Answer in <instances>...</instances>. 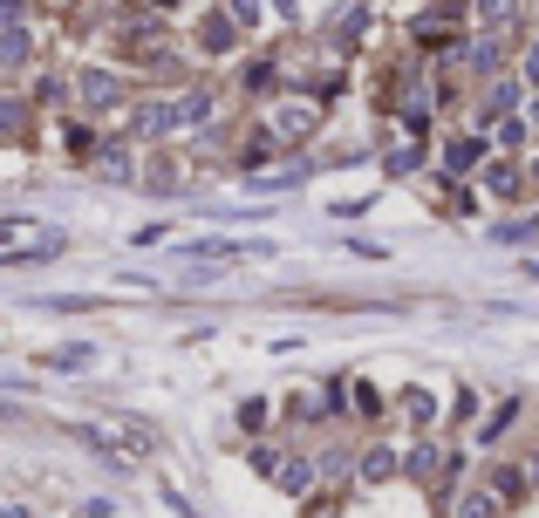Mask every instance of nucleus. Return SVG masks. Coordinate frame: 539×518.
<instances>
[{"mask_svg":"<svg viewBox=\"0 0 539 518\" xmlns=\"http://www.w3.org/2000/svg\"><path fill=\"white\" fill-rule=\"evenodd\" d=\"M21 123H28V103H21L14 89H0V144H7V137H21Z\"/></svg>","mask_w":539,"mask_h":518,"instance_id":"14","label":"nucleus"},{"mask_svg":"<svg viewBox=\"0 0 539 518\" xmlns=\"http://www.w3.org/2000/svg\"><path fill=\"white\" fill-rule=\"evenodd\" d=\"M403 471H417V478H430V471H437V444H417V450H410V464H403Z\"/></svg>","mask_w":539,"mask_h":518,"instance_id":"18","label":"nucleus"},{"mask_svg":"<svg viewBox=\"0 0 539 518\" xmlns=\"http://www.w3.org/2000/svg\"><path fill=\"white\" fill-rule=\"evenodd\" d=\"M198 123H212V89H178V96H164V137L198 130Z\"/></svg>","mask_w":539,"mask_h":518,"instance_id":"2","label":"nucleus"},{"mask_svg":"<svg viewBox=\"0 0 539 518\" xmlns=\"http://www.w3.org/2000/svg\"><path fill=\"white\" fill-rule=\"evenodd\" d=\"M144 7H151V14H171V7H178V0H144Z\"/></svg>","mask_w":539,"mask_h":518,"instance_id":"22","label":"nucleus"},{"mask_svg":"<svg viewBox=\"0 0 539 518\" xmlns=\"http://www.w3.org/2000/svg\"><path fill=\"white\" fill-rule=\"evenodd\" d=\"M512 103H519V82H492V89H485V123H499V116H512Z\"/></svg>","mask_w":539,"mask_h":518,"instance_id":"13","label":"nucleus"},{"mask_svg":"<svg viewBox=\"0 0 539 518\" xmlns=\"http://www.w3.org/2000/svg\"><path fill=\"white\" fill-rule=\"evenodd\" d=\"M314 123H321V110H314V103H273V116H267L273 144H308Z\"/></svg>","mask_w":539,"mask_h":518,"instance_id":"3","label":"nucleus"},{"mask_svg":"<svg viewBox=\"0 0 539 518\" xmlns=\"http://www.w3.org/2000/svg\"><path fill=\"white\" fill-rule=\"evenodd\" d=\"M478 157H485V137H451V144H444V171L458 178V171H471Z\"/></svg>","mask_w":539,"mask_h":518,"instance_id":"10","label":"nucleus"},{"mask_svg":"<svg viewBox=\"0 0 539 518\" xmlns=\"http://www.w3.org/2000/svg\"><path fill=\"white\" fill-rule=\"evenodd\" d=\"M451 518H499V491H492V484H478V491H464L458 505H451Z\"/></svg>","mask_w":539,"mask_h":518,"instance_id":"9","label":"nucleus"},{"mask_svg":"<svg viewBox=\"0 0 539 518\" xmlns=\"http://www.w3.org/2000/svg\"><path fill=\"white\" fill-rule=\"evenodd\" d=\"M403 409H410V423H430V416H437V403H430V389H410V396H403Z\"/></svg>","mask_w":539,"mask_h":518,"instance_id":"17","label":"nucleus"},{"mask_svg":"<svg viewBox=\"0 0 539 518\" xmlns=\"http://www.w3.org/2000/svg\"><path fill=\"white\" fill-rule=\"evenodd\" d=\"M485 191H492V198H519V191H526V171H519L512 157H492V164H485Z\"/></svg>","mask_w":539,"mask_h":518,"instance_id":"6","label":"nucleus"},{"mask_svg":"<svg viewBox=\"0 0 539 518\" xmlns=\"http://www.w3.org/2000/svg\"><path fill=\"white\" fill-rule=\"evenodd\" d=\"M519 75H526V82H533V89H539V35L526 41V62H519Z\"/></svg>","mask_w":539,"mask_h":518,"instance_id":"19","label":"nucleus"},{"mask_svg":"<svg viewBox=\"0 0 539 518\" xmlns=\"http://www.w3.org/2000/svg\"><path fill=\"white\" fill-rule=\"evenodd\" d=\"M485 130H492V144L519 150V144H526V130H533V123H526V116H499V123H485Z\"/></svg>","mask_w":539,"mask_h":518,"instance_id":"15","label":"nucleus"},{"mask_svg":"<svg viewBox=\"0 0 539 518\" xmlns=\"http://www.w3.org/2000/svg\"><path fill=\"white\" fill-rule=\"evenodd\" d=\"M205 48H212V55H232V48H239V21H226V14H212V21H205Z\"/></svg>","mask_w":539,"mask_h":518,"instance_id":"12","label":"nucleus"},{"mask_svg":"<svg viewBox=\"0 0 539 518\" xmlns=\"http://www.w3.org/2000/svg\"><path fill=\"white\" fill-rule=\"evenodd\" d=\"M533 130H539V103H533Z\"/></svg>","mask_w":539,"mask_h":518,"instance_id":"25","label":"nucleus"},{"mask_svg":"<svg viewBox=\"0 0 539 518\" xmlns=\"http://www.w3.org/2000/svg\"><path fill=\"white\" fill-rule=\"evenodd\" d=\"M471 14H478L485 35H505V28L519 21V0H471Z\"/></svg>","mask_w":539,"mask_h":518,"instance_id":"8","label":"nucleus"},{"mask_svg":"<svg viewBox=\"0 0 539 518\" xmlns=\"http://www.w3.org/2000/svg\"><path fill=\"white\" fill-rule=\"evenodd\" d=\"M526 178H533V185H539V157H533V171H526Z\"/></svg>","mask_w":539,"mask_h":518,"instance_id":"24","label":"nucleus"},{"mask_svg":"<svg viewBox=\"0 0 539 518\" xmlns=\"http://www.w3.org/2000/svg\"><path fill=\"white\" fill-rule=\"evenodd\" d=\"M355 471H362V484H389L396 471H403V457H396L389 444H369V450H362V464H355Z\"/></svg>","mask_w":539,"mask_h":518,"instance_id":"7","label":"nucleus"},{"mask_svg":"<svg viewBox=\"0 0 539 518\" xmlns=\"http://www.w3.org/2000/svg\"><path fill=\"white\" fill-rule=\"evenodd\" d=\"M21 14H28V0H0V28H21Z\"/></svg>","mask_w":539,"mask_h":518,"instance_id":"20","label":"nucleus"},{"mask_svg":"<svg viewBox=\"0 0 539 518\" xmlns=\"http://www.w3.org/2000/svg\"><path fill=\"white\" fill-rule=\"evenodd\" d=\"M123 96H130V89H123V75H110V69H82V75H76V103H82L89 116L123 110Z\"/></svg>","mask_w":539,"mask_h":518,"instance_id":"1","label":"nucleus"},{"mask_svg":"<svg viewBox=\"0 0 539 518\" xmlns=\"http://www.w3.org/2000/svg\"><path fill=\"white\" fill-rule=\"evenodd\" d=\"M267 478L280 484L287 498H308L314 478H321V464H308V457H273V464H267Z\"/></svg>","mask_w":539,"mask_h":518,"instance_id":"4","label":"nucleus"},{"mask_svg":"<svg viewBox=\"0 0 539 518\" xmlns=\"http://www.w3.org/2000/svg\"><path fill=\"white\" fill-rule=\"evenodd\" d=\"M417 164H424V150H417V144H396V150H389V178H410Z\"/></svg>","mask_w":539,"mask_h":518,"instance_id":"16","label":"nucleus"},{"mask_svg":"<svg viewBox=\"0 0 539 518\" xmlns=\"http://www.w3.org/2000/svg\"><path fill=\"white\" fill-rule=\"evenodd\" d=\"M35 62V35H28V21L21 28H0V75H21Z\"/></svg>","mask_w":539,"mask_h":518,"instance_id":"5","label":"nucleus"},{"mask_svg":"<svg viewBox=\"0 0 539 518\" xmlns=\"http://www.w3.org/2000/svg\"><path fill=\"white\" fill-rule=\"evenodd\" d=\"M96 171H103V178H116V185H137V164H130V150H116V144L96 150Z\"/></svg>","mask_w":539,"mask_h":518,"instance_id":"11","label":"nucleus"},{"mask_svg":"<svg viewBox=\"0 0 539 518\" xmlns=\"http://www.w3.org/2000/svg\"><path fill=\"white\" fill-rule=\"evenodd\" d=\"M273 7H280V14H294V0H273Z\"/></svg>","mask_w":539,"mask_h":518,"instance_id":"23","label":"nucleus"},{"mask_svg":"<svg viewBox=\"0 0 539 518\" xmlns=\"http://www.w3.org/2000/svg\"><path fill=\"white\" fill-rule=\"evenodd\" d=\"M232 7V21H239V28H246V21H260V0H226Z\"/></svg>","mask_w":539,"mask_h":518,"instance_id":"21","label":"nucleus"}]
</instances>
